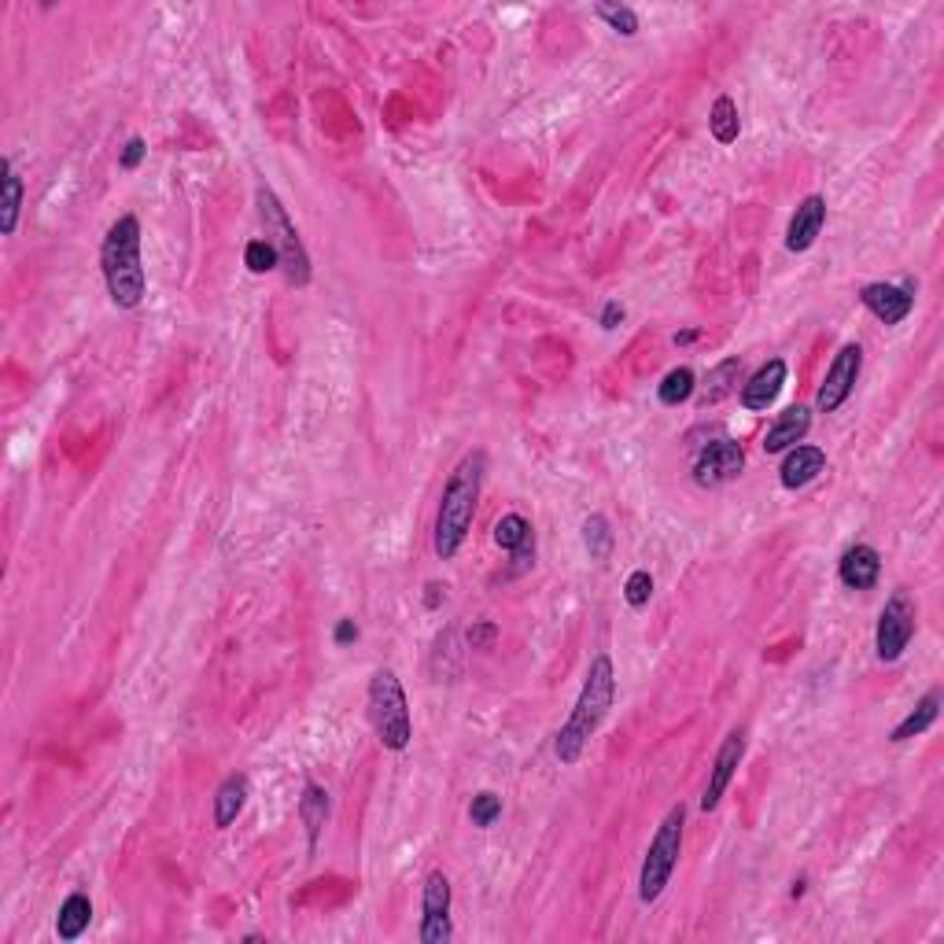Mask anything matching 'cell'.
I'll return each instance as SVG.
<instances>
[{
  "instance_id": "obj_1",
  "label": "cell",
  "mask_w": 944,
  "mask_h": 944,
  "mask_svg": "<svg viewBox=\"0 0 944 944\" xmlns=\"http://www.w3.org/2000/svg\"><path fill=\"white\" fill-rule=\"evenodd\" d=\"M616 705V664L609 653H597L586 667V679H583V690L575 697V709L569 712L565 727L558 731V742H554V753L561 764H575L591 739L602 731V723L609 720V712Z\"/></svg>"
},
{
  "instance_id": "obj_2",
  "label": "cell",
  "mask_w": 944,
  "mask_h": 944,
  "mask_svg": "<svg viewBox=\"0 0 944 944\" xmlns=\"http://www.w3.org/2000/svg\"><path fill=\"white\" fill-rule=\"evenodd\" d=\"M483 476H488V451H469L462 462L454 465V472L446 476L443 499H440V513H435V554L440 561H454L458 550L465 546L472 516H476V502L483 491Z\"/></svg>"
},
{
  "instance_id": "obj_3",
  "label": "cell",
  "mask_w": 944,
  "mask_h": 944,
  "mask_svg": "<svg viewBox=\"0 0 944 944\" xmlns=\"http://www.w3.org/2000/svg\"><path fill=\"white\" fill-rule=\"evenodd\" d=\"M100 270L108 281V295L119 310H137L148 295L144 259H141V222L133 214H122L108 229L100 244Z\"/></svg>"
},
{
  "instance_id": "obj_4",
  "label": "cell",
  "mask_w": 944,
  "mask_h": 944,
  "mask_svg": "<svg viewBox=\"0 0 944 944\" xmlns=\"http://www.w3.org/2000/svg\"><path fill=\"white\" fill-rule=\"evenodd\" d=\"M365 705H370V723H373L380 745L391 753L406 750L410 739H413L410 701H406V690H402V683H399V675L391 672V667H376L373 672Z\"/></svg>"
},
{
  "instance_id": "obj_5",
  "label": "cell",
  "mask_w": 944,
  "mask_h": 944,
  "mask_svg": "<svg viewBox=\"0 0 944 944\" xmlns=\"http://www.w3.org/2000/svg\"><path fill=\"white\" fill-rule=\"evenodd\" d=\"M255 207H259V222H262V240L278 251L288 284H295V288L310 284V255H307L303 240H299V229L292 225V218L284 211L281 195L270 185H259Z\"/></svg>"
},
{
  "instance_id": "obj_6",
  "label": "cell",
  "mask_w": 944,
  "mask_h": 944,
  "mask_svg": "<svg viewBox=\"0 0 944 944\" xmlns=\"http://www.w3.org/2000/svg\"><path fill=\"white\" fill-rule=\"evenodd\" d=\"M683 826H686V804L679 801L667 809V815L661 820L657 834L646 848V860H642L639 871V901L642 904H657L672 874L679 867V856H683Z\"/></svg>"
},
{
  "instance_id": "obj_7",
  "label": "cell",
  "mask_w": 944,
  "mask_h": 944,
  "mask_svg": "<svg viewBox=\"0 0 944 944\" xmlns=\"http://www.w3.org/2000/svg\"><path fill=\"white\" fill-rule=\"evenodd\" d=\"M915 624H918V609H915L912 594L893 591L885 597V605L878 613V627H874V653H878L882 664H896L904 657V650L912 646V639H915Z\"/></svg>"
},
{
  "instance_id": "obj_8",
  "label": "cell",
  "mask_w": 944,
  "mask_h": 944,
  "mask_svg": "<svg viewBox=\"0 0 944 944\" xmlns=\"http://www.w3.org/2000/svg\"><path fill=\"white\" fill-rule=\"evenodd\" d=\"M421 944H446L454 937L451 923V878L443 871H429L421 885Z\"/></svg>"
},
{
  "instance_id": "obj_9",
  "label": "cell",
  "mask_w": 944,
  "mask_h": 944,
  "mask_svg": "<svg viewBox=\"0 0 944 944\" xmlns=\"http://www.w3.org/2000/svg\"><path fill=\"white\" fill-rule=\"evenodd\" d=\"M860 373H863V348L860 343H845V348L834 354L831 370H826V380L820 384V395H815V406H820L823 413H837L848 402Z\"/></svg>"
},
{
  "instance_id": "obj_10",
  "label": "cell",
  "mask_w": 944,
  "mask_h": 944,
  "mask_svg": "<svg viewBox=\"0 0 944 944\" xmlns=\"http://www.w3.org/2000/svg\"><path fill=\"white\" fill-rule=\"evenodd\" d=\"M745 469V451L734 440H712L694 458V483L697 488H723L739 480Z\"/></svg>"
},
{
  "instance_id": "obj_11",
  "label": "cell",
  "mask_w": 944,
  "mask_h": 944,
  "mask_svg": "<svg viewBox=\"0 0 944 944\" xmlns=\"http://www.w3.org/2000/svg\"><path fill=\"white\" fill-rule=\"evenodd\" d=\"M860 303L871 310L882 325H901L915 310V281L890 284V281H871L860 288Z\"/></svg>"
},
{
  "instance_id": "obj_12",
  "label": "cell",
  "mask_w": 944,
  "mask_h": 944,
  "mask_svg": "<svg viewBox=\"0 0 944 944\" xmlns=\"http://www.w3.org/2000/svg\"><path fill=\"white\" fill-rule=\"evenodd\" d=\"M745 745H750V739H745V727H734L727 739H723L716 760H712L709 786H705V797H701V812H716V809H720L723 793L731 790L734 771H739L742 756H745Z\"/></svg>"
},
{
  "instance_id": "obj_13",
  "label": "cell",
  "mask_w": 944,
  "mask_h": 944,
  "mask_svg": "<svg viewBox=\"0 0 944 944\" xmlns=\"http://www.w3.org/2000/svg\"><path fill=\"white\" fill-rule=\"evenodd\" d=\"M494 543L513 558V575H521L535 565V528L521 513H505L494 524Z\"/></svg>"
},
{
  "instance_id": "obj_14",
  "label": "cell",
  "mask_w": 944,
  "mask_h": 944,
  "mask_svg": "<svg viewBox=\"0 0 944 944\" xmlns=\"http://www.w3.org/2000/svg\"><path fill=\"white\" fill-rule=\"evenodd\" d=\"M826 225V195L812 192L804 195V200L797 203V211H793L790 225H786V251H793V255H804L815 240H820Z\"/></svg>"
},
{
  "instance_id": "obj_15",
  "label": "cell",
  "mask_w": 944,
  "mask_h": 944,
  "mask_svg": "<svg viewBox=\"0 0 944 944\" xmlns=\"http://www.w3.org/2000/svg\"><path fill=\"white\" fill-rule=\"evenodd\" d=\"M786 373L790 370H786V362H782V359L764 362L742 384V406L750 413H764L767 406H775V399L782 395V388H786Z\"/></svg>"
},
{
  "instance_id": "obj_16",
  "label": "cell",
  "mask_w": 944,
  "mask_h": 944,
  "mask_svg": "<svg viewBox=\"0 0 944 944\" xmlns=\"http://www.w3.org/2000/svg\"><path fill=\"white\" fill-rule=\"evenodd\" d=\"M823 469H826V451H823V446L797 443V446H790L786 458H782L779 480H782V488H786V491H801V488H809V483L820 476Z\"/></svg>"
},
{
  "instance_id": "obj_17",
  "label": "cell",
  "mask_w": 944,
  "mask_h": 944,
  "mask_svg": "<svg viewBox=\"0 0 944 944\" xmlns=\"http://www.w3.org/2000/svg\"><path fill=\"white\" fill-rule=\"evenodd\" d=\"M809 432H812V410L809 406H790V410L779 413L760 446H764V454H786L790 446L804 443V435Z\"/></svg>"
},
{
  "instance_id": "obj_18",
  "label": "cell",
  "mask_w": 944,
  "mask_h": 944,
  "mask_svg": "<svg viewBox=\"0 0 944 944\" xmlns=\"http://www.w3.org/2000/svg\"><path fill=\"white\" fill-rule=\"evenodd\" d=\"M837 575H842V583L848 586V591H871V586L878 583V575H882L878 550L867 546V543L848 546L842 554V561H837Z\"/></svg>"
},
{
  "instance_id": "obj_19",
  "label": "cell",
  "mask_w": 944,
  "mask_h": 944,
  "mask_svg": "<svg viewBox=\"0 0 944 944\" xmlns=\"http://www.w3.org/2000/svg\"><path fill=\"white\" fill-rule=\"evenodd\" d=\"M251 797V779L244 771H233V775L222 779V786L214 790V826L225 831V826L237 823V815L244 812V804Z\"/></svg>"
},
{
  "instance_id": "obj_20",
  "label": "cell",
  "mask_w": 944,
  "mask_h": 944,
  "mask_svg": "<svg viewBox=\"0 0 944 944\" xmlns=\"http://www.w3.org/2000/svg\"><path fill=\"white\" fill-rule=\"evenodd\" d=\"M299 820H303V831H307V848L314 852L318 848V837L325 831L329 823V790L321 782L307 779L303 782V797H299Z\"/></svg>"
},
{
  "instance_id": "obj_21",
  "label": "cell",
  "mask_w": 944,
  "mask_h": 944,
  "mask_svg": "<svg viewBox=\"0 0 944 944\" xmlns=\"http://www.w3.org/2000/svg\"><path fill=\"white\" fill-rule=\"evenodd\" d=\"M22 178L16 174V163L4 155L0 159V233L11 237L19 225V211H22Z\"/></svg>"
},
{
  "instance_id": "obj_22",
  "label": "cell",
  "mask_w": 944,
  "mask_h": 944,
  "mask_svg": "<svg viewBox=\"0 0 944 944\" xmlns=\"http://www.w3.org/2000/svg\"><path fill=\"white\" fill-rule=\"evenodd\" d=\"M937 716H941V686H934L930 690V694L918 701V705L907 712V716L896 723L893 727V734H890V742H912V739H918V734H926L930 727H934L937 723Z\"/></svg>"
},
{
  "instance_id": "obj_23",
  "label": "cell",
  "mask_w": 944,
  "mask_h": 944,
  "mask_svg": "<svg viewBox=\"0 0 944 944\" xmlns=\"http://www.w3.org/2000/svg\"><path fill=\"white\" fill-rule=\"evenodd\" d=\"M93 923V901L86 893H71L60 904V915H56V934L60 941H78Z\"/></svg>"
},
{
  "instance_id": "obj_24",
  "label": "cell",
  "mask_w": 944,
  "mask_h": 944,
  "mask_svg": "<svg viewBox=\"0 0 944 944\" xmlns=\"http://www.w3.org/2000/svg\"><path fill=\"white\" fill-rule=\"evenodd\" d=\"M742 359H727V362H720L716 370H709V376H705V388H701V410H709V406H716V402H723L731 395V391H739V380H742Z\"/></svg>"
},
{
  "instance_id": "obj_25",
  "label": "cell",
  "mask_w": 944,
  "mask_h": 944,
  "mask_svg": "<svg viewBox=\"0 0 944 944\" xmlns=\"http://www.w3.org/2000/svg\"><path fill=\"white\" fill-rule=\"evenodd\" d=\"M709 133L716 137V144H734L742 133V119H739V103H734L727 93L716 97L709 111Z\"/></svg>"
},
{
  "instance_id": "obj_26",
  "label": "cell",
  "mask_w": 944,
  "mask_h": 944,
  "mask_svg": "<svg viewBox=\"0 0 944 944\" xmlns=\"http://www.w3.org/2000/svg\"><path fill=\"white\" fill-rule=\"evenodd\" d=\"M613 528H609V521L602 513H591L583 521V550H586V558L594 561V565H605L609 558H613Z\"/></svg>"
},
{
  "instance_id": "obj_27",
  "label": "cell",
  "mask_w": 944,
  "mask_h": 944,
  "mask_svg": "<svg viewBox=\"0 0 944 944\" xmlns=\"http://www.w3.org/2000/svg\"><path fill=\"white\" fill-rule=\"evenodd\" d=\"M694 391H697L694 370H690V365H679V370H672L657 384V399H661V406H683V402L694 399Z\"/></svg>"
},
{
  "instance_id": "obj_28",
  "label": "cell",
  "mask_w": 944,
  "mask_h": 944,
  "mask_svg": "<svg viewBox=\"0 0 944 944\" xmlns=\"http://www.w3.org/2000/svg\"><path fill=\"white\" fill-rule=\"evenodd\" d=\"M594 16L609 22V30H616L620 38H635L639 33V11L627 4H597Z\"/></svg>"
},
{
  "instance_id": "obj_29",
  "label": "cell",
  "mask_w": 944,
  "mask_h": 944,
  "mask_svg": "<svg viewBox=\"0 0 944 944\" xmlns=\"http://www.w3.org/2000/svg\"><path fill=\"white\" fill-rule=\"evenodd\" d=\"M499 815H502V797H499V793H476V797H472V804H469L472 826H483V831H488V826L499 823Z\"/></svg>"
},
{
  "instance_id": "obj_30",
  "label": "cell",
  "mask_w": 944,
  "mask_h": 944,
  "mask_svg": "<svg viewBox=\"0 0 944 944\" xmlns=\"http://www.w3.org/2000/svg\"><path fill=\"white\" fill-rule=\"evenodd\" d=\"M650 597H653V575H650L646 569L631 572L627 583H624V602H627L631 609H646Z\"/></svg>"
},
{
  "instance_id": "obj_31",
  "label": "cell",
  "mask_w": 944,
  "mask_h": 944,
  "mask_svg": "<svg viewBox=\"0 0 944 944\" xmlns=\"http://www.w3.org/2000/svg\"><path fill=\"white\" fill-rule=\"evenodd\" d=\"M244 262H248V270L251 273H270V270H278L281 267V259H278V251H273L267 240H251V244L244 248Z\"/></svg>"
},
{
  "instance_id": "obj_32",
  "label": "cell",
  "mask_w": 944,
  "mask_h": 944,
  "mask_svg": "<svg viewBox=\"0 0 944 944\" xmlns=\"http://www.w3.org/2000/svg\"><path fill=\"white\" fill-rule=\"evenodd\" d=\"M465 639H469V650H491L494 639H499V627H494V624H472Z\"/></svg>"
},
{
  "instance_id": "obj_33",
  "label": "cell",
  "mask_w": 944,
  "mask_h": 944,
  "mask_svg": "<svg viewBox=\"0 0 944 944\" xmlns=\"http://www.w3.org/2000/svg\"><path fill=\"white\" fill-rule=\"evenodd\" d=\"M144 155H148V148H144L141 137H130V141H125V148H122V155H119V163H122V170H137V167H141Z\"/></svg>"
},
{
  "instance_id": "obj_34",
  "label": "cell",
  "mask_w": 944,
  "mask_h": 944,
  "mask_svg": "<svg viewBox=\"0 0 944 944\" xmlns=\"http://www.w3.org/2000/svg\"><path fill=\"white\" fill-rule=\"evenodd\" d=\"M620 321H624V303H620V299H609V303L602 307V329L613 332V329H620Z\"/></svg>"
},
{
  "instance_id": "obj_35",
  "label": "cell",
  "mask_w": 944,
  "mask_h": 944,
  "mask_svg": "<svg viewBox=\"0 0 944 944\" xmlns=\"http://www.w3.org/2000/svg\"><path fill=\"white\" fill-rule=\"evenodd\" d=\"M332 639H337V646H348V642L359 639V627H354V620H340L337 631H332Z\"/></svg>"
},
{
  "instance_id": "obj_36",
  "label": "cell",
  "mask_w": 944,
  "mask_h": 944,
  "mask_svg": "<svg viewBox=\"0 0 944 944\" xmlns=\"http://www.w3.org/2000/svg\"><path fill=\"white\" fill-rule=\"evenodd\" d=\"M440 591H443L440 583H429V594H424V605H429V609L440 605Z\"/></svg>"
},
{
  "instance_id": "obj_37",
  "label": "cell",
  "mask_w": 944,
  "mask_h": 944,
  "mask_svg": "<svg viewBox=\"0 0 944 944\" xmlns=\"http://www.w3.org/2000/svg\"><path fill=\"white\" fill-rule=\"evenodd\" d=\"M694 340H697L694 329H686V332H679V337H675V343H694Z\"/></svg>"
}]
</instances>
